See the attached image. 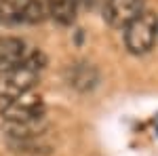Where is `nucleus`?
<instances>
[{
	"label": "nucleus",
	"mask_w": 158,
	"mask_h": 156,
	"mask_svg": "<svg viewBox=\"0 0 158 156\" xmlns=\"http://www.w3.org/2000/svg\"><path fill=\"white\" fill-rule=\"evenodd\" d=\"M47 63L49 59L42 48L30 44L23 38L0 36V70L25 68V70H34L40 74L47 68Z\"/></svg>",
	"instance_id": "f257e3e1"
},
{
	"label": "nucleus",
	"mask_w": 158,
	"mask_h": 156,
	"mask_svg": "<svg viewBox=\"0 0 158 156\" xmlns=\"http://www.w3.org/2000/svg\"><path fill=\"white\" fill-rule=\"evenodd\" d=\"M124 47L131 55L150 53L158 40V15L152 11H143L137 15L129 25L122 27Z\"/></svg>",
	"instance_id": "f03ea898"
},
{
	"label": "nucleus",
	"mask_w": 158,
	"mask_h": 156,
	"mask_svg": "<svg viewBox=\"0 0 158 156\" xmlns=\"http://www.w3.org/2000/svg\"><path fill=\"white\" fill-rule=\"evenodd\" d=\"M0 116H2V122H9V124L38 120L47 116V103L42 95L32 91V93H25L15 99L0 101Z\"/></svg>",
	"instance_id": "7ed1b4c3"
},
{
	"label": "nucleus",
	"mask_w": 158,
	"mask_h": 156,
	"mask_svg": "<svg viewBox=\"0 0 158 156\" xmlns=\"http://www.w3.org/2000/svg\"><path fill=\"white\" fill-rule=\"evenodd\" d=\"M47 9L40 0H0V25H36Z\"/></svg>",
	"instance_id": "20e7f679"
},
{
	"label": "nucleus",
	"mask_w": 158,
	"mask_h": 156,
	"mask_svg": "<svg viewBox=\"0 0 158 156\" xmlns=\"http://www.w3.org/2000/svg\"><path fill=\"white\" fill-rule=\"evenodd\" d=\"M38 82H40V74L34 70H25V68L0 70V101L32 93Z\"/></svg>",
	"instance_id": "39448f33"
},
{
	"label": "nucleus",
	"mask_w": 158,
	"mask_h": 156,
	"mask_svg": "<svg viewBox=\"0 0 158 156\" xmlns=\"http://www.w3.org/2000/svg\"><path fill=\"white\" fill-rule=\"evenodd\" d=\"M146 11V0H103V19L108 25L122 30Z\"/></svg>",
	"instance_id": "423d86ee"
},
{
	"label": "nucleus",
	"mask_w": 158,
	"mask_h": 156,
	"mask_svg": "<svg viewBox=\"0 0 158 156\" xmlns=\"http://www.w3.org/2000/svg\"><path fill=\"white\" fill-rule=\"evenodd\" d=\"M63 78L72 89L80 91V93H89L93 89H97L101 82V74L99 70L89 63V61H74L63 70Z\"/></svg>",
	"instance_id": "0eeeda50"
},
{
	"label": "nucleus",
	"mask_w": 158,
	"mask_h": 156,
	"mask_svg": "<svg viewBox=\"0 0 158 156\" xmlns=\"http://www.w3.org/2000/svg\"><path fill=\"white\" fill-rule=\"evenodd\" d=\"M47 13L59 25H72L78 15V0H47Z\"/></svg>",
	"instance_id": "6e6552de"
},
{
	"label": "nucleus",
	"mask_w": 158,
	"mask_h": 156,
	"mask_svg": "<svg viewBox=\"0 0 158 156\" xmlns=\"http://www.w3.org/2000/svg\"><path fill=\"white\" fill-rule=\"evenodd\" d=\"M99 2H103V0H78V9H89V11H93Z\"/></svg>",
	"instance_id": "1a4fd4ad"
}]
</instances>
